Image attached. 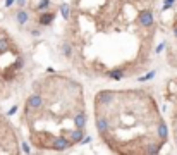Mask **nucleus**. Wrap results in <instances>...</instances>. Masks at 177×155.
<instances>
[{
    "instance_id": "nucleus-1",
    "label": "nucleus",
    "mask_w": 177,
    "mask_h": 155,
    "mask_svg": "<svg viewBox=\"0 0 177 155\" xmlns=\"http://www.w3.org/2000/svg\"><path fill=\"white\" fill-rule=\"evenodd\" d=\"M96 102L103 103V105L112 103V102H114V93H110V91H101V93L96 95Z\"/></svg>"
},
{
    "instance_id": "nucleus-24",
    "label": "nucleus",
    "mask_w": 177,
    "mask_h": 155,
    "mask_svg": "<svg viewBox=\"0 0 177 155\" xmlns=\"http://www.w3.org/2000/svg\"><path fill=\"white\" fill-rule=\"evenodd\" d=\"M16 110H17V107H12V109L9 110V116H12V114H14V112H16Z\"/></svg>"
},
{
    "instance_id": "nucleus-26",
    "label": "nucleus",
    "mask_w": 177,
    "mask_h": 155,
    "mask_svg": "<svg viewBox=\"0 0 177 155\" xmlns=\"http://www.w3.org/2000/svg\"><path fill=\"white\" fill-rule=\"evenodd\" d=\"M176 131H177V128H176Z\"/></svg>"
},
{
    "instance_id": "nucleus-3",
    "label": "nucleus",
    "mask_w": 177,
    "mask_h": 155,
    "mask_svg": "<svg viewBox=\"0 0 177 155\" xmlns=\"http://www.w3.org/2000/svg\"><path fill=\"white\" fill-rule=\"evenodd\" d=\"M41 103H43V98H41L40 95H31V97L28 98V105L33 107V109H40Z\"/></svg>"
},
{
    "instance_id": "nucleus-18",
    "label": "nucleus",
    "mask_w": 177,
    "mask_h": 155,
    "mask_svg": "<svg viewBox=\"0 0 177 155\" xmlns=\"http://www.w3.org/2000/svg\"><path fill=\"white\" fill-rule=\"evenodd\" d=\"M64 53H65L67 57H71V47H69V45H65V47H64Z\"/></svg>"
},
{
    "instance_id": "nucleus-7",
    "label": "nucleus",
    "mask_w": 177,
    "mask_h": 155,
    "mask_svg": "<svg viewBox=\"0 0 177 155\" xmlns=\"http://www.w3.org/2000/svg\"><path fill=\"white\" fill-rule=\"evenodd\" d=\"M96 128H98V131H101V133H105V131H107L108 124H107L105 117H98V119H96Z\"/></svg>"
},
{
    "instance_id": "nucleus-17",
    "label": "nucleus",
    "mask_w": 177,
    "mask_h": 155,
    "mask_svg": "<svg viewBox=\"0 0 177 155\" xmlns=\"http://www.w3.org/2000/svg\"><path fill=\"white\" fill-rule=\"evenodd\" d=\"M174 2H176V0H165V4H164V9H169V7H170V5H172Z\"/></svg>"
},
{
    "instance_id": "nucleus-13",
    "label": "nucleus",
    "mask_w": 177,
    "mask_h": 155,
    "mask_svg": "<svg viewBox=\"0 0 177 155\" xmlns=\"http://www.w3.org/2000/svg\"><path fill=\"white\" fill-rule=\"evenodd\" d=\"M146 152H148V154H156V152H160V145H150Z\"/></svg>"
},
{
    "instance_id": "nucleus-2",
    "label": "nucleus",
    "mask_w": 177,
    "mask_h": 155,
    "mask_svg": "<svg viewBox=\"0 0 177 155\" xmlns=\"http://www.w3.org/2000/svg\"><path fill=\"white\" fill-rule=\"evenodd\" d=\"M139 21L143 26H152L153 24V14L150 11H143L139 14Z\"/></svg>"
},
{
    "instance_id": "nucleus-14",
    "label": "nucleus",
    "mask_w": 177,
    "mask_h": 155,
    "mask_svg": "<svg viewBox=\"0 0 177 155\" xmlns=\"http://www.w3.org/2000/svg\"><path fill=\"white\" fill-rule=\"evenodd\" d=\"M7 48H9V41H7V40H0V53L5 52Z\"/></svg>"
},
{
    "instance_id": "nucleus-6",
    "label": "nucleus",
    "mask_w": 177,
    "mask_h": 155,
    "mask_svg": "<svg viewBox=\"0 0 177 155\" xmlns=\"http://www.w3.org/2000/svg\"><path fill=\"white\" fill-rule=\"evenodd\" d=\"M53 17H55V16H53V14H43V16H41V17H40V24L41 26H48L52 23V21H53Z\"/></svg>"
},
{
    "instance_id": "nucleus-11",
    "label": "nucleus",
    "mask_w": 177,
    "mask_h": 155,
    "mask_svg": "<svg viewBox=\"0 0 177 155\" xmlns=\"http://www.w3.org/2000/svg\"><path fill=\"white\" fill-rule=\"evenodd\" d=\"M158 136H160L162 140L167 138V126H165L164 122H160V126H158Z\"/></svg>"
},
{
    "instance_id": "nucleus-12",
    "label": "nucleus",
    "mask_w": 177,
    "mask_h": 155,
    "mask_svg": "<svg viewBox=\"0 0 177 155\" xmlns=\"http://www.w3.org/2000/svg\"><path fill=\"white\" fill-rule=\"evenodd\" d=\"M48 5H50V0H41V2H40V5L36 7V9H38V11H45Z\"/></svg>"
},
{
    "instance_id": "nucleus-15",
    "label": "nucleus",
    "mask_w": 177,
    "mask_h": 155,
    "mask_svg": "<svg viewBox=\"0 0 177 155\" xmlns=\"http://www.w3.org/2000/svg\"><path fill=\"white\" fill-rule=\"evenodd\" d=\"M60 11H62L64 17H65V19H69V5H65V4H64L62 7H60Z\"/></svg>"
},
{
    "instance_id": "nucleus-9",
    "label": "nucleus",
    "mask_w": 177,
    "mask_h": 155,
    "mask_svg": "<svg viewBox=\"0 0 177 155\" xmlns=\"http://www.w3.org/2000/svg\"><path fill=\"white\" fill-rule=\"evenodd\" d=\"M108 76L112 78V79H122L124 78V71L122 69H115V71H110L108 73Z\"/></svg>"
},
{
    "instance_id": "nucleus-22",
    "label": "nucleus",
    "mask_w": 177,
    "mask_h": 155,
    "mask_svg": "<svg viewBox=\"0 0 177 155\" xmlns=\"http://www.w3.org/2000/svg\"><path fill=\"white\" fill-rule=\"evenodd\" d=\"M14 2H16V0H7V2H5V7H11Z\"/></svg>"
},
{
    "instance_id": "nucleus-25",
    "label": "nucleus",
    "mask_w": 177,
    "mask_h": 155,
    "mask_svg": "<svg viewBox=\"0 0 177 155\" xmlns=\"http://www.w3.org/2000/svg\"><path fill=\"white\" fill-rule=\"evenodd\" d=\"M174 35H176V38H177V28H176V29H174Z\"/></svg>"
},
{
    "instance_id": "nucleus-20",
    "label": "nucleus",
    "mask_w": 177,
    "mask_h": 155,
    "mask_svg": "<svg viewBox=\"0 0 177 155\" xmlns=\"http://www.w3.org/2000/svg\"><path fill=\"white\" fill-rule=\"evenodd\" d=\"M165 48V43H162V45H158V48H156V53H160V52Z\"/></svg>"
},
{
    "instance_id": "nucleus-19",
    "label": "nucleus",
    "mask_w": 177,
    "mask_h": 155,
    "mask_svg": "<svg viewBox=\"0 0 177 155\" xmlns=\"http://www.w3.org/2000/svg\"><path fill=\"white\" fill-rule=\"evenodd\" d=\"M21 67H23V60L19 59V60H17V62L14 64V69H21Z\"/></svg>"
},
{
    "instance_id": "nucleus-10",
    "label": "nucleus",
    "mask_w": 177,
    "mask_h": 155,
    "mask_svg": "<svg viewBox=\"0 0 177 155\" xmlns=\"http://www.w3.org/2000/svg\"><path fill=\"white\" fill-rule=\"evenodd\" d=\"M28 17H29V16H28V12H26V11H19V12H17V21H19L21 24H26Z\"/></svg>"
},
{
    "instance_id": "nucleus-16",
    "label": "nucleus",
    "mask_w": 177,
    "mask_h": 155,
    "mask_svg": "<svg viewBox=\"0 0 177 155\" xmlns=\"http://www.w3.org/2000/svg\"><path fill=\"white\" fill-rule=\"evenodd\" d=\"M153 76H155V71H152V73H148L146 76H141V78L138 79V81H148V79H152Z\"/></svg>"
},
{
    "instance_id": "nucleus-8",
    "label": "nucleus",
    "mask_w": 177,
    "mask_h": 155,
    "mask_svg": "<svg viewBox=\"0 0 177 155\" xmlns=\"http://www.w3.org/2000/svg\"><path fill=\"white\" fill-rule=\"evenodd\" d=\"M74 124H76L77 128H84V124H86V117L83 116V114H77L74 117Z\"/></svg>"
},
{
    "instance_id": "nucleus-23",
    "label": "nucleus",
    "mask_w": 177,
    "mask_h": 155,
    "mask_svg": "<svg viewBox=\"0 0 177 155\" xmlns=\"http://www.w3.org/2000/svg\"><path fill=\"white\" fill-rule=\"evenodd\" d=\"M16 2H17V5H19V7H23V5H24V2H26V0H16Z\"/></svg>"
},
{
    "instance_id": "nucleus-4",
    "label": "nucleus",
    "mask_w": 177,
    "mask_h": 155,
    "mask_svg": "<svg viewBox=\"0 0 177 155\" xmlns=\"http://www.w3.org/2000/svg\"><path fill=\"white\" fill-rule=\"evenodd\" d=\"M71 143L69 140H65V138H57L55 141H53V146H55V150H65V148H69L71 146Z\"/></svg>"
},
{
    "instance_id": "nucleus-5",
    "label": "nucleus",
    "mask_w": 177,
    "mask_h": 155,
    "mask_svg": "<svg viewBox=\"0 0 177 155\" xmlns=\"http://www.w3.org/2000/svg\"><path fill=\"white\" fill-rule=\"evenodd\" d=\"M71 141H72V143L83 141V128H77L76 131H72V134H71Z\"/></svg>"
},
{
    "instance_id": "nucleus-21",
    "label": "nucleus",
    "mask_w": 177,
    "mask_h": 155,
    "mask_svg": "<svg viewBox=\"0 0 177 155\" xmlns=\"http://www.w3.org/2000/svg\"><path fill=\"white\" fill-rule=\"evenodd\" d=\"M23 150H24L26 154H29V146H28V145H26V143H23Z\"/></svg>"
}]
</instances>
